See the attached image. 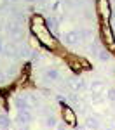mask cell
Returning <instances> with one entry per match:
<instances>
[{
  "label": "cell",
  "instance_id": "obj_10",
  "mask_svg": "<svg viewBox=\"0 0 115 130\" xmlns=\"http://www.w3.org/2000/svg\"><path fill=\"white\" fill-rule=\"evenodd\" d=\"M59 24H61V19L51 16V18L47 19V30L51 31L52 35H58V33H59Z\"/></svg>",
  "mask_w": 115,
  "mask_h": 130
},
{
  "label": "cell",
  "instance_id": "obj_30",
  "mask_svg": "<svg viewBox=\"0 0 115 130\" xmlns=\"http://www.w3.org/2000/svg\"><path fill=\"white\" fill-rule=\"evenodd\" d=\"M105 130H113V128H112V127H110V128H105Z\"/></svg>",
  "mask_w": 115,
  "mask_h": 130
},
{
  "label": "cell",
  "instance_id": "obj_2",
  "mask_svg": "<svg viewBox=\"0 0 115 130\" xmlns=\"http://www.w3.org/2000/svg\"><path fill=\"white\" fill-rule=\"evenodd\" d=\"M68 89L73 90V92H82V90L87 89V85H85V80L84 78H80V76H72L68 80Z\"/></svg>",
  "mask_w": 115,
  "mask_h": 130
},
{
  "label": "cell",
  "instance_id": "obj_17",
  "mask_svg": "<svg viewBox=\"0 0 115 130\" xmlns=\"http://www.w3.org/2000/svg\"><path fill=\"white\" fill-rule=\"evenodd\" d=\"M10 123H12L10 116H9V115H5V113H2V115H0V128H9Z\"/></svg>",
  "mask_w": 115,
  "mask_h": 130
},
{
  "label": "cell",
  "instance_id": "obj_5",
  "mask_svg": "<svg viewBox=\"0 0 115 130\" xmlns=\"http://www.w3.org/2000/svg\"><path fill=\"white\" fill-rule=\"evenodd\" d=\"M14 106L18 108V109H31L35 104L31 102L30 97H24V95H19V97H16L14 99Z\"/></svg>",
  "mask_w": 115,
  "mask_h": 130
},
{
  "label": "cell",
  "instance_id": "obj_9",
  "mask_svg": "<svg viewBox=\"0 0 115 130\" xmlns=\"http://www.w3.org/2000/svg\"><path fill=\"white\" fill-rule=\"evenodd\" d=\"M85 127H87L89 130H98L99 127H101V118L96 116V115L87 116V118H85Z\"/></svg>",
  "mask_w": 115,
  "mask_h": 130
},
{
  "label": "cell",
  "instance_id": "obj_27",
  "mask_svg": "<svg viewBox=\"0 0 115 130\" xmlns=\"http://www.w3.org/2000/svg\"><path fill=\"white\" fill-rule=\"evenodd\" d=\"M110 28H112V31H113V33H115V18H113V19H112V24H110Z\"/></svg>",
  "mask_w": 115,
  "mask_h": 130
},
{
  "label": "cell",
  "instance_id": "obj_21",
  "mask_svg": "<svg viewBox=\"0 0 115 130\" xmlns=\"http://www.w3.org/2000/svg\"><path fill=\"white\" fill-rule=\"evenodd\" d=\"M106 99L110 101V102H115V87L108 89V92H106Z\"/></svg>",
  "mask_w": 115,
  "mask_h": 130
},
{
  "label": "cell",
  "instance_id": "obj_25",
  "mask_svg": "<svg viewBox=\"0 0 115 130\" xmlns=\"http://www.w3.org/2000/svg\"><path fill=\"white\" fill-rule=\"evenodd\" d=\"M73 130H89V128H87L85 125H80V127H77V125H75V127H73Z\"/></svg>",
  "mask_w": 115,
  "mask_h": 130
},
{
  "label": "cell",
  "instance_id": "obj_3",
  "mask_svg": "<svg viewBox=\"0 0 115 130\" xmlns=\"http://www.w3.org/2000/svg\"><path fill=\"white\" fill-rule=\"evenodd\" d=\"M31 121H33V115L30 109H18V116H16L18 125H28Z\"/></svg>",
  "mask_w": 115,
  "mask_h": 130
},
{
  "label": "cell",
  "instance_id": "obj_31",
  "mask_svg": "<svg viewBox=\"0 0 115 130\" xmlns=\"http://www.w3.org/2000/svg\"><path fill=\"white\" fill-rule=\"evenodd\" d=\"M10 2H19V0H10Z\"/></svg>",
  "mask_w": 115,
  "mask_h": 130
},
{
  "label": "cell",
  "instance_id": "obj_15",
  "mask_svg": "<svg viewBox=\"0 0 115 130\" xmlns=\"http://www.w3.org/2000/svg\"><path fill=\"white\" fill-rule=\"evenodd\" d=\"M44 123H45V127H47V128H56V125H58L59 121H58V118H56V116L51 113V115H45Z\"/></svg>",
  "mask_w": 115,
  "mask_h": 130
},
{
  "label": "cell",
  "instance_id": "obj_7",
  "mask_svg": "<svg viewBox=\"0 0 115 130\" xmlns=\"http://www.w3.org/2000/svg\"><path fill=\"white\" fill-rule=\"evenodd\" d=\"M18 50H19L18 45H14V43H5L2 54H4V57H7V59H16V57H18Z\"/></svg>",
  "mask_w": 115,
  "mask_h": 130
},
{
  "label": "cell",
  "instance_id": "obj_14",
  "mask_svg": "<svg viewBox=\"0 0 115 130\" xmlns=\"http://www.w3.org/2000/svg\"><path fill=\"white\" fill-rule=\"evenodd\" d=\"M103 35H105V38H106V43L113 49V47H115V37H113L115 33L112 31V28H108V26H106V28L103 30Z\"/></svg>",
  "mask_w": 115,
  "mask_h": 130
},
{
  "label": "cell",
  "instance_id": "obj_6",
  "mask_svg": "<svg viewBox=\"0 0 115 130\" xmlns=\"http://www.w3.org/2000/svg\"><path fill=\"white\" fill-rule=\"evenodd\" d=\"M63 42H65L66 45H75V43H79V42H80V38H79V31L77 30L66 31V33L63 35Z\"/></svg>",
  "mask_w": 115,
  "mask_h": 130
},
{
  "label": "cell",
  "instance_id": "obj_8",
  "mask_svg": "<svg viewBox=\"0 0 115 130\" xmlns=\"http://www.w3.org/2000/svg\"><path fill=\"white\" fill-rule=\"evenodd\" d=\"M44 80H45V82H56V80H59V71L56 70V68H52V66L45 68V70H44Z\"/></svg>",
  "mask_w": 115,
  "mask_h": 130
},
{
  "label": "cell",
  "instance_id": "obj_28",
  "mask_svg": "<svg viewBox=\"0 0 115 130\" xmlns=\"http://www.w3.org/2000/svg\"><path fill=\"white\" fill-rule=\"evenodd\" d=\"M18 130H30V128H28V125H21Z\"/></svg>",
  "mask_w": 115,
  "mask_h": 130
},
{
  "label": "cell",
  "instance_id": "obj_11",
  "mask_svg": "<svg viewBox=\"0 0 115 130\" xmlns=\"http://www.w3.org/2000/svg\"><path fill=\"white\" fill-rule=\"evenodd\" d=\"M98 9H99V14H101V18L105 21L110 19V16H112V10H110V4L106 2V0H99V5H98Z\"/></svg>",
  "mask_w": 115,
  "mask_h": 130
},
{
  "label": "cell",
  "instance_id": "obj_19",
  "mask_svg": "<svg viewBox=\"0 0 115 130\" xmlns=\"http://www.w3.org/2000/svg\"><path fill=\"white\" fill-rule=\"evenodd\" d=\"M101 49H103V47L99 45V42H98V40H94V42H91V43H89V52H91L93 56H98Z\"/></svg>",
  "mask_w": 115,
  "mask_h": 130
},
{
  "label": "cell",
  "instance_id": "obj_23",
  "mask_svg": "<svg viewBox=\"0 0 115 130\" xmlns=\"http://www.w3.org/2000/svg\"><path fill=\"white\" fill-rule=\"evenodd\" d=\"M5 82H7V73L0 71V85H5Z\"/></svg>",
  "mask_w": 115,
  "mask_h": 130
},
{
  "label": "cell",
  "instance_id": "obj_26",
  "mask_svg": "<svg viewBox=\"0 0 115 130\" xmlns=\"http://www.w3.org/2000/svg\"><path fill=\"white\" fill-rule=\"evenodd\" d=\"M4 47H5V43H4V40H2V38H0V54L4 52Z\"/></svg>",
  "mask_w": 115,
  "mask_h": 130
},
{
  "label": "cell",
  "instance_id": "obj_29",
  "mask_svg": "<svg viewBox=\"0 0 115 130\" xmlns=\"http://www.w3.org/2000/svg\"><path fill=\"white\" fill-rule=\"evenodd\" d=\"M24 2H28V4H35L37 0H24Z\"/></svg>",
  "mask_w": 115,
  "mask_h": 130
},
{
  "label": "cell",
  "instance_id": "obj_1",
  "mask_svg": "<svg viewBox=\"0 0 115 130\" xmlns=\"http://www.w3.org/2000/svg\"><path fill=\"white\" fill-rule=\"evenodd\" d=\"M5 31L9 33L10 37L18 38V40H19L21 37H23V28H21V23H19L18 19H10V21H7V24H5Z\"/></svg>",
  "mask_w": 115,
  "mask_h": 130
},
{
  "label": "cell",
  "instance_id": "obj_12",
  "mask_svg": "<svg viewBox=\"0 0 115 130\" xmlns=\"http://www.w3.org/2000/svg\"><path fill=\"white\" fill-rule=\"evenodd\" d=\"M87 89L91 90V92H98V94H101L105 90V80H93V82H89V85H87Z\"/></svg>",
  "mask_w": 115,
  "mask_h": 130
},
{
  "label": "cell",
  "instance_id": "obj_13",
  "mask_svg": "<svg viewBox=\"0 0 115 130\" xmlns=\"http://www.w3.org/2000/svg\"><path fill=\"white\" fill-rule=\"evenodd\" d=\"M79 38H80V42H91V38H93V31L89 30V28H79Z\"/></svg>",
  "mask_w": 115,
  "mask_h": 130
},
{
  "label": "cell",
  "instance_id": "obj_16",
  "mask_svg": "<svg viewBox=\"0 0 115 130\" xmlns=\"http://www.w3.org/2000/svg\"><path fill=\"white\" fill-rule=\"evenodd\" d=\"M30 56H31V49L28 47V45L19 47V50H18V57H19V59H28Z\"/></svg>",
  "mask_w": 115,
  "mask_h": 130
},
{
  "label": "cell",
  "instance_id": "obj_22",
  "mask_svg": "<svg viewBox=\"0 0 115 130\" xmlns=\"http://www.w3.org/2000/svg\"><path fill=\"white\" fill-rule=\"evenodd\" d=\"M30 59H31V61H40V59H42V54L39 52V50H31Z\"/></svg>",
  "mask_w": 115,
  "mask_h": 130
},
{
  "label": "cell",
  "instance_id": "obj_24",
  "mask_svg": "<svg viewBox=\"0 0 115 130\" xmlns=\"http://www.w3.org/2000/svg\"><path fill=\"white\" fill-rule=\"evenodd\" d=\"M56 130H68L66 128V123H58L56 125Z\"/></svg>",
  "mask_w": 115,
  "mask_h": 130
},
{
  "label": "cell",
  "instance_id": "obj_18",
  "mask_svg": "<svg viewBox=\"0 0 115 130\" xmlns=\"http://www.w3.org/2000/svg\"><path fill=\"white\" fill-rule=\"evenodd\" d=\"M98 59L101 61V62H108V61L112 59V52L106 49H101L99 50V54H98Z\"/></svg>",
  "mask_w": 115,
  "mask_h": 130
},
{
  "label": "cell",
  "instance_id": "obj_20",
  "mask_svg": "<svg viewBox=\"0 0 115 130\" xmlns=\"http://www.w3.org/2000/svg\"><path fill=\"white\" fill-rule=\"evenodd\" d=\"M89 101L93 102V104H99L101 102V94H98V92H91V97H89Z\"/></svg>",
  "mask_w": 115,
  "mask_h": 130
},
{
  "label": "cell",
  "instance_id": "obj_4",
  "mask_svg": "<svg viewBox=\"0 0 115 130\" xmlns=\"http://www.w3.org/2000/svg\"><path fill=\"white\" fill-rule=\"evenodd\" d=\"M63 120H65L66 125L75 127L77 125V115H75V111L72 108H68V106H63Z\"/></svg>",
  "mask_w": 115,
  "mask_h": 130
}]
</instances>
